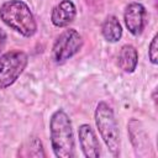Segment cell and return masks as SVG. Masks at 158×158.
Masks as SVG:
<instances>
[{
  "instance_id": "obj_12",
  "label": "cell",
  "mask_w": 158,
  "mask_h": 158,
  "mask_svg": "<svg viewBox=\"0 0 158 158\" xmlns=\"http://www.w3.org/2000/svg\"><path fill=\"white\" fill-rule=\"evenodd\" d=\"M6 32L0 27V52L4 49V47H5V44H6Z\"/></svg>"
},
{
  "instance_id": "obj_9",
  "label": "cell",
  "mask_w": 158,
  "mask_h": 158,
  "mask_svg": "<svg viewBox=\"0 0 158 158\" xmlns=\"http://www.w3.org/2000/svg\"><path fill=\"white\" fill-rule=\"evenodd\" d=\"M138 63V52L132 44L121 47L117 56V64L125 73H133Z\"/></svg>"
},
{
  "instance_id": "obj_2",
  "label": "cell",
  "mask_w": 158,
  "mask_h": 158,
  "mask_svg": "<svg viewBox=\"0 0 158 158\" xmlns=\"http://www.w3.org/2000/svg\"><path fill=\"white\" fill-rule=\"evenodd\" d=\"M0 20L23 37H32L37 31L36 19L30 6L22 0L5 1L0 7Z\"/></svg>"
},
{
  "instance_id": "obj_5",
  "label": "cell",
  "mask_w": 158,
  "mask_h": 158,
  "mask_svg": "<svg viewBox=\"0 0 158 158\" xmlns=\"http://www.w3.org/2000/svg\"><path fill=\"white\" fill-rule=\"evenodd\" d=\"M83 47V37L81 35L74 30L68 28L64 30L54 41L52 46V60L57 64H62L75 56Z\"/></svg>"
},
{
  "instance_id": "obj_6",
  "label": "cell",
  "mask_w": 158,
  "mask_h": 158,
  "mask_svg": "<svg viewBox=\"0 0 158 158\" xmlns=\"http://www.w3.org/2000/svg\"><path fill=\"white\" fill-rule=\"evenodd\" d=\"M147 11L141 2H130L123 12V21L128 32L133 36H139L146 26Z\"/></svg>"
},
{
  "instance_id": "obj_3",
  "label": "cell",
  "mask_w": 158,
  "mask_h": 158,
  "mask_svg": "<svg viewBox=\"0 0 158 158\" xmlns=\"http://www.w3.org/2000/svg\"><path fill=\"white\" fill-rule=\"evenodd\" d=\"M94 118H95V123L99 130V133L104 143L106 144L107 149L111 152L114 157H118L120 132H118V125H117V121L115 118L111 106L105 101H100L96 105Z\"/></svg>"
},
{
  "instance_id": "obj_11",
  "label": "cell",
  "mask_w": 158,
  "mask_h": 158,
  "mask_svg": "<svg viewBox=\"0 0 158 158\" xmlns=\"http://www.w3.org/2000/svg\"><path fill=\"white\" fill-rule=\"evenodd\" d=\"M157 42H158V36L154 35L148 46V57H149L151 63L154 65L158 63V44H157Z\"/></svg>"
},
{
  "instance_id": "obj_8",
  "label": "cell",
  "mask_w": 158,
  "mask_h": 158,
  "mask_svg": "<svg viewBox=\"0 0 158 158\" xmlns=\"http://www.w3.org/2000/svg\"><path fill=\"white\" fill-rule=\"evenodd\" d=\"M77 16V7L72 0L59 1L51 12V21L56 27H67L74 21Z\"/></svg>"
},
{
  "instance_id": "obj_4",
  "label": "cell",
  "mask_w": 158,
  "mask_h": 158,
  "mask_svg": "<svg viewBox=\"0 0 158 158\" xmlns=\"http://www.w3.org/2000/svg\"><path fill=\"white\" fill-rule=\"evenodd\" d=\"M28 56L23 51H9L0 56V90L11 86L25 70Z\"/></svg>"
},
{
  "instance_id": "obj_10",
  "label": "cell",
  "mask_w": 158,
  "mask_h": 158,
  "mask_svg": "<svg viewBox=\"0 0 158 158\" xmlns=\"http://www.w3.org/2000/svg\"><path fill=\"white\" fill-rule=\"evenodd\" d=\"M101 33L104 38L110 43H116L122 36V26L118 19L114 15H109L101 26Z\"/></svg>"
},
{
  "instance_id": "obj_7",
  "label": "cell",
  "mask_w": 158,
  "mask_h": 158,
  "mask_svg": "<svg viewBox=\"0 0 158 158\" xmlns=\"http://www.w3.org/2000/svg\"><path fill=\"white\" fill-rule=\"evenodd\" d=\"M79 143L80 148L86 158H99L100 157V144L99 139L93 130V127L88 123H83L78 128Z\"/></svg>"
},
{
  "instance_id": "obj_1",
  "label": "cell",
  "mask_w": 158,
  "mask_h": 158,
  "mask_svg": "<svg viewBox=\"0 0 158 158\" xmlns=\"http://www.w3.org/2000/svg\"><path fill=\"white\" fill-rule=\"evenodd\" d=\"M49 138L53 153L57 158H73L75 156V141L73 125L68 114L59 109L49 120Z\"/></svg>"
}]
</instances>
